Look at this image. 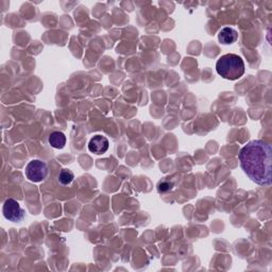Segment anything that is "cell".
I'll return each instance as SVG.
<instances>
[{"instance_id":"cell-6","label":"cell","mask_w":272,"mask_h":272,"mask_svg":"<svg viewBox=\"0 0 272 272\" xmlns=\"http://www.w3.org/2000/svg\"><path fill=\"white\" fill-rule=\"evenodd\" d=\"M218 39H219V42L223 45H231V44L235 43L238 39V33L235 29L230 28V27H225V28L219 31Z\"/></svg>"},{"instance_id":"cell-9","label":"cell","mask_w":272,"mask_h":272,"mask_svg":"<svg viewBox=\"0 0 272 272\" xmlns=\"http://www.w3.org/2000/svg\"><path fill=\"white\" fill-rule=\"evenodd\" d=\"M172 186H173V184L170 182L162 181L157 185V190H158V193H165V192H168V190H170L172 188Z\"/></svg>"},{"instance_id":"cell-8","label":"cell","mask_w":272,"mask_h":272,"mask_svg":"<svg viewBox=\"0 0 272 272\" xmlns=\"http://www.w3.org/2000/svg\"><path fill=\"white\" fill-rule=\"evenodd\" d=\"M75 180V174L70 169H62L58 175V181L62 185H70Z\"/></svg>"},{"instance_id":"cell-7","label":"cell","mask_w":272,"mask_h":272,"mask_svg":"<svg viewBox=\"0 0 272 272\" xmlns=\"http://www.w3.org/2000/svg\"><path fill=\"white\" fill-rule=\"evenodd\" d=\"M48 142L52 148L63 149L66 145V136L60 131H54L49 135Z\"/></svg>"},{"instance_id":"cell-4","label":"cell","mask_w":272,"mask_h":272,"mask_svg":"<svg viewBox=\"0 0 272 272\" xmlns=\"http://www.w3.org/2000/svg\"><path fill=\"white\" fill-rule=\"evenodd\" d=\"M3 213L5 218L12 222H20L25 218V211L20 208L19 203L12 198L6 200Z\"/></svg>"},{"instance_id":"cell-3","label":"cell","mask_w":272,"mask_h":272,"mask_svg":"<svg viewBox=\"0 0 272 272\" xmlns=\"http://www.w3.org/2000/svg\"><path fill=\"white\" fill-rule=\"evenodd\" d=\"M26 176L27 179L34 183H39L44 181L48 175V166L45 162L40 160H32L26 166Z\"/></svg>"},{"instance_id":"cell-1","label":"cell","mask_w":272,"mask_h":272,"mask_svg":"<svg viewBox=\"0 0 272 272\" xmlns=\"http://www.w3.org/2000/svg\"><path fill=\"white\" fill-rule=\"evenodd\" d=\"M243 172L254 183L270 186L272 183V148L270 144L254 140L244 145L238 154Z\"/></svg>"},{"instance_id":"cell-2","label":"cell","mask_w":272,"mask_h":272,"mask_svg":"<svg viewBox=\"0 0 272 272\" xmlns=\"http://www.w3.org/2000/svg\"><path fill=\"white\" fill-rule=\"evenodd\" d=\"M216 71L223 79L234 81L243 76L246 66H244L243 60L238 54L228 53L217 61Z\"/></svg>"},{"instance_id":"cell-5","label":"cell","mask_w":272,"mask_h":272,"mask_svg":"<svg viewBox=\"0 0 272 272\" xmlns=\"http://www.w3.org/2000/svg\"><path fill=\"white\" fill-rule=\"evenodd\" d=\"M108 146H110V143H108V140L105 136L96 135L89 141L88 150L94 154L100 155L108 150Z\"/></svg>"}]
</instances>
